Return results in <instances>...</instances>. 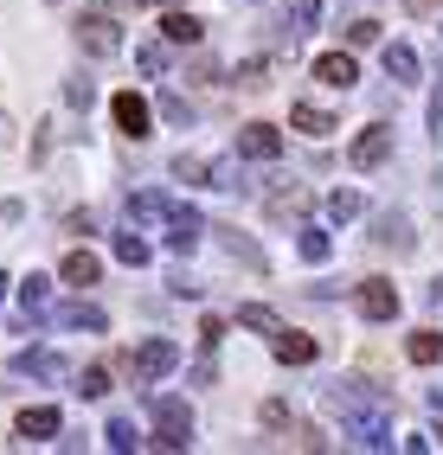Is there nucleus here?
I'll use <instances>...</instances> for the list:
<instances>
[{
    "instance_id": "nucleus-1",
    "label": "nucleus",
    "mask_w": 443,
    "mask_h": 455,
    "mask_svg": "<svg viewBox=\"0 0 443 455\" xmlns=\"http://www.w3.org/2000/svg\"><path fill=\"white\" fill-rule=\"evenodd\" d=\"M148 417H155V449H193L187 398H148Z\"/></svg>"
},
{
    "instance_id": "nucleus-2",
    "label": "nucleus",
    "mask_w": 443,
    "mask_h": 455,
    "mask_svg": "<svg viewBox=\"0 0 443 455\" xmlns=\"http://www.w3.org/2000/svg\"><path fill=\"white\" fill-rule=\"evenodd\" d=\"M77 52L84 58H116L123 52V26H116L109 13H84L77 20Z\"/></svg>"
},
{
    "instance_id": "nucleus-3",
    "label": "nucleus",
    "mask_w": 443,
    "mask_h": 455,
    "mask_svg": "<svg viewBox=\"0 0 443 455\" xmlns=\"http://www.w3.org/2000/svg\"><path fill=\"white\" fill-rule=\"evenodd\" d=\"M173 366H181V347H173V340H141V347L129 353L135 385H155V379H167Z\"/></svg>"
},
{
    "instance_id": "nucleus-4",
    "label": "nucleus",
    "mask_w": 443,
    "mask_h": 455,
    "mask_svg": "<svg viewBox=\"0 0 443 455\" xmlns=\"http://www.w3.org/2000/svg\"><path fill=\"white\" fill-rule=\"evenodd\" d=\"M109 116H116V129H123L129 141H148V135H155V109H148L135 90H116V97H109Z\"/></svg>"
},
{
    "instance_id": "nucleus-5",
    "label": "nucleus",
    "mask_w": 443,
    "mask_h": 455,
    "mask_svg": "<svg viewBox=\"0 0 443 455\" xmlns=\"http://www.w3.org/2000/svg\"><path fill=\"white\" fill-rule=\"evenodd\" d=\"M347 161L360 167V173H373V167H386V161H392V129H386V123H373V129H360V135H353V148H347Z\"/></svg>"
},
{
    "instance_id": "nucleus-6",
    "label": "nucleus",
    "mask_w": 443,
    "mask_h": 455,
    "mask_svg": "<svg viewBox=\"0 0 443 455\" xmlns=\"http://www.w3.org/2000/svg\"><path fill=\"white\" fill-rule=\"evenodd\" d=\"M353 308H360L366 321H392L399 315V289L386 276H366V283H353Z\"/></svg>"
},
{
    "instance_id": "nucleus-7",
    "label": "nucleus",
    "mask_w": 443,
    "mask_h": 455,
    "mask_svg": "<svg viewBox=\"0 0 443 455\" xmlns=\"http://www.w3.org/2000/svg\"><path fill=\"white\" fill-rule=\"evenodd\" d=\"M161 225H167V251H193V244H199V237H205V231H213V225H205V219H199V212H193V205H181V199H173V205H167V219H161Z\"/></svg>"
},
{
    "instance_id": "nucleus-8",
    "label": "nucleus",
    "mask_w": 443,
    "mask_h": 455,
    "mask_svg": "<svg viewBox=\"0 0 443 455\" xmlns=\"http://www.w3.org/2000/svg\"><path fill=\"white\" fill-rule=\"evenodd\" d=\"M373 244H379V251H392V257H411V251H418V237H411V219H405V212H379V219H373Z\"/></svg>"
},
{
    "instance_id": "nucleus-9",
    "label": "nucleus",
    "mask_w": 443,
    "mask_h": 455,
    "mask_svg": "<svg viewBox=\"0 0 443 455\" xmlns=\"http://www.w3.org/2000/svg\"><path fill=\"white\" fill-rule=\"evenodd\" d=\"M283 155V135L270 123H245L238 129V161H277Z\"/></svg>"
},
{
    "instance_id": "nucleus-10",
    "label": "nucleus",
    "mask_w": 443,
    "mask_h": 455,
    "mask_svg": "<svg viewBox=\"0 0 443 455\" xmlns=\"http://www.w3.org/2000/svg\"><path fill=\"white\" fill-rule=\"evenodd\" d=\"M13 372L20 379H65L71 366H65V353H52V347H26V353H13Z\"/></svg>"
},
{
    "instance_id": "nucleus-11",
    "label": "nucleus",
    "mask_w": 443,
    "mask_h": 455,
    "mask_svg": "<svg viewBox=\"0 0 443 455\" xmlns=\"http://www.w3.org/2000/svg\"><path fill=\"white\" fill-rule=\"evenodd\" d=\"M20 443H52L58 430H65V417H58V404H33V411H20Z\"/></svg>"
},
{
    "instance_id": "nucleus-12",
    "label": "nucleus",
    "mask_w": 443,
    "mask_h": 455,
    "mask_svg": "<svg viewBox=\"0 0 443 455\" xmlns=\"http://www.w3.org/2000/svg\"><path fill=\"white\" fill-rule=\"evenodd\" d=\"M315 84L353 90V84H360V65H353V52H321V58H315Z\"/></svg>"
},
{
    "instance_id": "nucleus-13",
    "label": "nucleus",
    "mask_w": 443,
    "mask_h": 455,
    "mask_svg": "<svg viewBox=\"0 0 443 455\" xmlns=\"http://www.w3.org/2000/svg\"><path fill=\"white\" fill-rule=\"evenodd\" d=\"M58 327H71V333H109V315L97 308V301H65V308H58Z\"/></svg>"
},
{
    "instance_id": "nucleus-14",
    "label": "nucleus",
    "mask_w": 443,
    "mask_h": 455,
    "mask_svg": "<svg viewBox=\"0 0 443 455\" xmlns=\"http://www.w3.org/2000/svg\"><path fill=\"white\" fill-rule=\"evenodd\" d=\"M270 353L283 359V366H309V359H315L321 347L309 340V333H289V327H283V333H277V340H270Z\"/></svg>"
},
{
    "instance_id": "nucleus-15",
    "label": "nucleus",
    "mask_w": 443,
    "mask_h": 455,
    "mask_svg": "<svg viewBox=\"0 0 443 455\" xmlns=\"http://www.w3.org/2000/svg\"><path fill=\"white\" fill-rule=\"evenodd\" d=\"M289 123H295V129H302V135H315V141L341 129V123H334V116H328V109H321V103H295V109H289Z\"/></svg>"
},
{
    "instance_id": "nucleus-16",
    "label": "nucleus",
    "mask_w": 443,
    "mask_h": 455,
    "mask_svg": "<svg viewBox=\"0 0 443 455\" xmlns=\"http://www.w3.org/2000/svg\"><path fill=\"white\" fill-rule=\"evenodd\" d=\"M161 39H167V45H199L205 26H199L193 13H167V20H161Z\"/></svg>"
},
{
    "instance_id": "nucleus-17",
    "label": "nucleus",
    "mask_w": 443,
    "mask_h": 455,
    "mask_svg": "<svg viewBox=\"0 0 443 455\" xmlns=\"http://www.w3.org/2000/svg\"><path fill=\"white\" fill-rule=\"evenodd\" d=\"M97 276H103L97 251H71V257H65V283H71V289H91Z\"/></svg>"
},
{
    "instance_id": "nucleus-18",
    "label": "nucleus",
    "mask_w": 443,
    "mask_h": 455,
    "mask_svg": "<svg viewBox=\"0 0 443 455\" xmlns=\"http://www.w3.org/2000/svg\"><path fill=\"white\" fill-rule=\"evenodd\" d=\"M167 205H173L167 193H129V219H135V225H161Z\"/></svg>"
},
{
    "instance_id": "nucleus-19",
    "label": "nucleus",
    "mask_w": 443,
    "mask_h": 455,
    "mask_svg": "<svg viewBox=\"0 0 443 455\" xmlns=\"http://www.w3.org/2000/svg\"><path fill=\"white\" fill-rule=\"evenodd\" d=\"M321 212H328V219H334V225H347V219H360V212H366V199H360V193H353V187H334L328 199H321Z\"/></svg>"
},
{
    "instance_id": "nucleus-20",
    "label": "nucleus",
    "mask_w": 443,
    "mask_h": 455,
    "mask_svg": "<svg viewBox=\"0 0 443 455\" xmlns=\"http://www.w3.org/2000/svg\"><path fill=\"white\" fill-rule=\"evenodd\" d=\"M386 77H392V84H418V52L392 39V45H386Z\"/></svg>"
},
{
    "instance_id": "nucleus-21",
    "label": "nucleus",
    "mask_w": 443,
    "mask_h": 455,
    "mask_svg": "<svg viewBox=\"0 0 443 455\" xmlns=\"http://www.w3.org/2000/svg\"><path fill=\"white\" fill-rule=\"evenodd\" d=\"M238 327H251V333H263V340H277V333H283V321H277V308H263V301H245V308H238Z\"/></svg>"
},
{
    "instance_id": "nucleus-22",
    "label": "nucleus",
    "mask_w": 443,
    "mask_h": 455,
    "mask_svg": "<svg viewBox=\"0 0 443 455\" xmlns=\"http://www.w3.org/2000/svg\"><path fill=\"white\" fill-rule=\"evenodd\" d=\"M405 353H411V366H437V359H443V333H437V327L411 333V340H405Z\"/></svg>"
},
{
    "instance_id": "nucleus-23",
    "label": "nucleus",
    "mask_w": 443,
    "mask_h": 455,
    "mask_svg": "<svg viewBox=\"0 0 443 455\" xmlns=\"http://www.w3.org/2000/svg\"><path fill=\"white\" fill-rule=\"evenodd\" d=\"M295 251H302V263H328L334 257V237L321 225H302V237H295Z\"/></svg>"
},
{
    "instance_id": "nucleus-24",
    "label": "nucleus",
    "mask_w": 443,
    "mask_h": 455,
    "mask_svg": "<svg viewBox=\"0 0 443 455\" xmlns=\"http://www.w3.org/2000/svg\"><path fill=\"white\" fill-rule=\"evenodd\" d=\"M109 251H116V263H129V269H141L148 257H155V251H148V237H135V231H116Z\"/></svg>"
},
{
    "instance_id": "nucleus-25",
    "label": "nucleus",
    "mask_w": 443,
    "mask_h": 455,
    "mask_svg": "<svg viewBox=\"0 0 443 455\" xmlns=\"http://www.w3.org/2000/svg\"><path fill=\"white\" fill-rule=\"evenodd\" d=\"M20 308L33 315V321L52 315V283H45V276H26V283H20Z\"/></svg>"
},
{
    "instance_id": "nucleus-26",
    "label": "nucleus",
    "mask_w": 443,
    "mask_h": 455,
    "mask_svg": "<svg viewBox=\"0 0 443 455\" xmlns=\"http://www.w3.org/2000/svg\"><path fill=\"white\" fill-rule=\"evenodd\" d=\"M205 187H219V193H245V167H238V161H205Z\"/></svg>"
},
{
    "instance_id": "nucleus-27",
    "label": "nucleus",
    "mask_w": 443,
    "mask_h": 455,
    "mask_svg": "<svg viewBox=\"0 0 443 455\" xmlns=\"http://www.w3.org/2000/svg\"><path fill=\"white\" fill-rule=\"evenodd\" d=\"M225 257H231V263H245V269H257V276L270 269V263H263V251L251 244V237H238V231H225Z\"/></svg>"
},
{
    "instance_id": "nucleus-28",
    "label": "nucleus",
    "mask_w": 443,
    "mask_h": 455,
    "mask_svg": "<svg viewBox=\"0 0 443 455\" xmlns=\"http://www.w3.org/2000/svg\"><path fill=\"white\" fill-rule=\"evenodd\" d=\"M103 443H109L116 455H129V449L141 443V436H135V417H109V423H103Z\"/></svg>"
},
{
    "instance_id": "nucleus-29",
    "label": "nucleus",
    "mask_w": 443,
    "mask_h": 455,
    "mask_svg": "<svg viewBox=\"0 0 443 455\" xmlns=\"http://www.w3.org/2000/svg\"><path fill=\"white\" fill-rule=\"evenodd\" d=\"M315 20H321V0H289V39L315 33Z\"/></svg>"
},
{
    "instance_id": "nucleus-30",
    "label": "nucleus",
    "mask_w": 443,
    "mask_h": 455,
    "mask_svg": "<svg viewBox=\"0 0 443 455\" xmlns=\"http://www.w3.org/2000/svg\"><path fill=\"white\" fill-rule=\"evenodd\" d=\"M71 391H77V398H91V404H97V398H109V372H103V366L77 372V385H71Z\"/></svg>"
},
{
    "instance_id": "nucleus-31",
    "label": "nucleus",
    "mask_w": 443,
    "mask_h": 455,
    "mask_svg": "<svg viewBox=\"0 0 443 455\" xmlns=\"http://www.w3.org/2000/svg\"><path fill=\"white\" fill-rule=\"evenodd\" d=\"M161 123L187 129V123H193V103H187V97H173V90H167V97H161Z\"/></svg>"
},
{
    "instance_id": "nucleus-32",
    "label": "nucleus",
    "mask_w": 443,
    "mask_h": 455,
    "mask_svg": "<svg viewBox=\"0 0 443 455\" xmlns=\"http://www.w3.org/2000/svg\"><path fill=\"white\" fill-rule=\"evenodd\" d=\"M231 84H245V90H263V84H270V65H263V58H245Z\"/></svg>"
},
{
    "instance_id": "nucleus-33",
    "label": "nucleus",
    "mask_w": 443,
    "mask_h": 455,
    "mask_svg": "<svg viewBox=\"0 0 443 455\" xmlns=\"http://www.w3.org/2000/svg\"><path fill=\"white\" fill-rule=\"evenodd\" d=\"M173 180H187V187H205V161H199V155H173Z\"/></svg>"
},
{
    "instance_id": "nucleus-34",
    "label": "nucleus",
    "mask_w": 443,
    "mask_h": 455,
    "mask_svg": "<svg viewBox=\"0 0 443 455\" xmlns=\"http://www.w3.org/2000/svg\"><path fill=\"white\" fill-rule=\"evenodd\" d=\"M135 65H141L148 77H161V71H167V39H161V45H141V52H135Z\"/></svg>"
},
{
    "instance_id": "nucleus-35",
    "label": "nucleus",
    "mask_w": 443,
    "mask_h": 455,
    "mask_svg": "<svg viewBox=\"0 0 443 455\" xmlns=\"http://www.w3.org/2000/svg\"><path fill=\"white\" fill-rule=\"evenodd\" d=\"M91 97H97L91 77H71V84H65V103H71V109H91Z\"/></svg>"
},
{
    "instance_id": "nucleus-36",
    "label": "nucleus",
    "mask_w": 443,
    "mask_h": 455,
    "mask_svg": "<svg viewBox=\"0 0 443 455\" xmlns=\"http://www.w3.org/2000/svg\"><path fill=\"white\" fill-rule=\"evenodd\" d=\"M347 45H379V20H353L347 26Z\"/></svg>"
},
{
    "instance_id": "nucleus-37",
    "label": "nucleus",
    "mask_w": 443,
    "mask_h": 455,
    "mask_svg": "<svg viewBox=\"0 0 443 455\" xmlns=\"http://www.w3.org/2000/svg\"><path fill=\"white\" fill-rule=\"evenodd\" d=\"M167 289H173V295H187V301H193V295H199V283H193V276H187V269H173V276H167Z\"/></svg>"
},
{
    "instance_id": "nucleus-38",
    "label": "nucleus",
    "mask_w": 443,
    "mask_h": 455,
    "mask_svg": "<svg viewBox=\"0 0 443 455\" xmlns=\"http://www.w3.org/2000/svg\"><path fill=\"white\" fill-rule=\"evenodd\" d=\"M263 423H270V430H283V423H289V404H283V398H270V404H263Z\"/></svg>"
},
{
    "instance_id": "nucleus-39",
    "label": "nucleus",
    "mask_w": 443,
    "mask_h": 455,
    "mask_svg": "<svg viewBox=\"0 0 443 455\" xmlns=\"http://www.w3.org/2000/svg\"><path fill=\"white\" fill-rule=\"evenodd\" d=\"M199 340H205V347H219V340H225V321H219V315H205V327H199Z\"/></svg>"
},
{
    "instance_id": "nucleus-40",
    "label": "nucleus",
    "mask_w": 443,
    "mask_h": 455,
    "mask_svg": "<svg viewBox=\"0 0 443 455\" xmlns=\"http://www.w3.org/2000/svg\"><path fill=\"white\" fill-rule=\"evenodd\" d=\"M431 129H437V135H443V84H437V90H431Z\"/></svg>"
},
{
    "instance_id": "nucleus-41",
    "label": "nucleus",
    "mask_w": 443,
    "mask_h": 455,
    "mask_svg": "<svg viewBox=\"0 0 443 455\" xmlns=\"http://www.w3.org/2000/svg\"><path fill=\"white\" fill-rule=\"evenodd\" d=\"M405 13H437V0H405Z\"/></svg>"
},
{
    "instance_id": "nucleus-42",
    "label": "nucleus",
    "mask_w": 443,
    "mask_h": 455,
    "mask_svg": "<svg viewBox=\"0 0 443 455\" xmlns=\"http://www.w3.org/2000/svg\"><path fill=\"white\" fill-rule=\"evenodd\" d=\"M431 308H437V315H443V276H437V283H431Z\"/></svg>"
},
{
    "instance_id": "nucleus-43",
    "label": "nucleus",
    "mask_w": 443,
    "mask_h": 455,
    "mask_svg": "<svg viewBox=\"0 0 443 455\" xmlns=\"http://www.w3.org/2000/svg\"><path fill=\"white\" fill-rule=\"evenodd\" d=\"M7 295H13V276H0V301H7Z\"/></svg>"
},
{
    "instance_id": "nucleus-44",
    "label": "nucleus",
    "mask_w": 443,
    "mask_h": 455,
    "mask_svg": "<svg viewBox=\"0 0 443 455\" xmlns=\"http://www.w3.org/2000/svg\"><path fill=\"white\" fill-rule=\"evenodd\" d=\"M431 411H443V385H437V391H431Z\"/></svg>"
},
{
    "instance_id": "nucleus-45",
    "label": "nucleus",
    "mask_w": 443,
    "mask_h": 455,
    "mask_svg": "<svg viewBox=\"0 0 443 455\" xmlns=\"http://www.w3.org/2000/svg\"><path fill=\"white\" fill-rule=\"evenodd\" d=\"M437 33H443V26H437Z\"/></svg>"
}]
</instances>
